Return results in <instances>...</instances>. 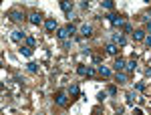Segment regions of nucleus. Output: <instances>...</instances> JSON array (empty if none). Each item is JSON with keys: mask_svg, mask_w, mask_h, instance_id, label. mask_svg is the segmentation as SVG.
Instances as JSON below:
<instances>
[{"mask_svg": "<svg viewBox=\"0 0 151 115\" xmlns=\"http://www.w3.org/2000/svg\"><path fill=\"white\" fill-rule=\"evenodd\" d=\"M133 38H135L137 43H139V41H145V33H143V30H135V33H133Z\"/></svg>", "mask_w": 151, "mask_h": 115, "instance_id": "16", "label": "nucleus"}, {"mask_svg": "<svg viewBox=\"0 0 151 115\" xmlns=\"http://www.w3.org/2000/svg\"><path fill=\"white\" fill-rule=\"evenodd\" d=\"M107 18L111 20V24H113V26H125V20H123V18H121L119 14H113V12H111V14H109Z\"/></svg>", "mask_w": 151, "mask_h": 115, "instance_id": "2", "label": "nucleus"}, {"mask_svg": "<svg viewBox=\"0 0 151 115\" xmlns=\"http://www.w3.org/2000/svg\"><path fill=\"white\" fill-rule=\"evenodd\" d=\"M101 6L107 8V10H113V6H115V4H113V0H103V2H101Z\"/></svg>", "mask_w": 151, "mask_h": 115, "instance_id": "20", "label": "nucleus"}, {"mask_svg": "<svg viewBox=\"0 0 151 115\" xmlns=\"http://www.w3.org/2000/svg\"><path fill=\"white\" fill-rule=\"evenodd\" d=\"M67 28H69V35H70V36L77 33V26H75V24H67Z\"/></svg>", "mask_w": 151, "mask_h": 115, "instance_id": "24", "label": "nucleus"}, {"mask_svg": "<svg viewBox=\"0 0 151 115\" xmlns=\"http://www.w3.org/2000/svg\"><path fill=\"white\" fill-rule=\"evenodd\" d=\"M135 89H137V91H143V89H145V85H143V83H137V85H135Z\"/></svg>", "mask_w": 151, "mask_h": 115, "instance_id": "27", "label": "nucleus"}, {"mask_svg": "<svg viewBox=\"0 0 151 115\" xmlns=\"http://www.w3.org/2000/svg\"><path fill=\"white\" fill-rule=\"evenodd\" d=\"M123 28H125V33H133V26H131V24H125Z\"/></svg>", "mask_w": 151, "mask_h": 115, "instance_id": "26", "label": "nucleus"}, {"mask_svg": "<svg viewBox=\"0 0 151 115\" xmlns=\"http://www.w3.org/2000/svg\"><path fill=\"white\" fill-rule=\"evenodd\" d=\"M79 85H75V83H73V85H70L69 87V95H75V97H77V95H79Z\"/></svg>", "mask_w": 151, "mask_h": 115, "instance_id": "19", "label": "nucleus"}, {"mask_svg": "<svg viewBox=\"0 0 151 115\" xmlns=\"http://www.w3.org/2000/svg\"><path fill=\"white\" fill-rule=\"evenodd\" d=\"M40 22H42V16H40V12H30V24H35V26H36V24H40Z\"/></svg>", "mask_w": 151, "mask_h": 115, "instance_id": "7", "label": "nucleus"}, {"mask_svg": "<svg viewBox=\"0 0 151 115\" xmlns=\"http://www.w3.org/2000/svg\"><path fill=\"white\" fill-rule=\"evenodd\" d=\"M8 18L14 20V22H20L24 16H22V12H20V10H10V12H8Z\"/></svg>", "mask_w": 151, "mask_h": 115, "instance_id": "3", "label": "nucleus"}, {"mask_svg": "<svg viewBox=\"0 0 151 115\" xmlns=\"http://www.w3.org/2000/svg\"><path fill=\"white\" fill-rule=\"evenodd\" d=\"M149 16H151V10H149Z\"/></svg>", "mask_w": 151, "mask_h": 115, "instance_id": "31", "label": "nucleus"}, {"mask_svg": "<svg viewBox=\"0 0 151 115\" xmlns=\"http://www.w3.org/2000/svg\"><path fill=\"white\" fill-rule=\"evenodd\" d=\"M10 36H12V41H16V43H22V41H26V36H28V35H24L22 30H14Z\"/></svg>", "mask_w": 151, "mask_h": 115, "instance_id": "4", "label": "nucleus"}, {"mask_svg": "<svg viewBox=\"0 0 151 115\" xmlns=\"http://www.w3.org/2000/svg\"><path fill=\"white\" fill-rule=\"evenodd\" d=\"M99 75H101L103 79H107V77H111V69H109V67H99Z\"/></svg>", "mask_w": 151, "mask_h": 115, "instance_id": "13", "label": "nucleus"}, {"mask_svg": "<svg viewBox=\"0 0 151 115\" xmlns=\"http://www.w3.org/2000/svg\"><path fill=\"white\" fill-rule=\"evenodd\" d=\"M115 81H117V83H127V75H125V73H117Z\"/></svg>", "mask_w": 151, "mask_h": 115, "instance_id": "18", "label": "nucleus"}, {"mask_svg": "<svg viewBox=\"0 0 151 115\" xmlns=\"http://www.w3.org/2000/svg\"><path fill=\"white\" fill-rule=\"evenodd\" d=\"M81 35L83 36H91L93 35V26H91V24H83L81 26Z\"/></svg>", "mask_w": 151, "mask_h": 115, "instance_id": "9", "label": "nucleus"}, {"mask_svg": "<svg viewBox=\"0 0 151 115\" xmlns=\"http://www.w3.org/2000/svg\"><path fill=\"white\" fill-rule=\"evenodd\" d=\"M145 45L151 48V35H149V36H145Z\"/></svg>", "mask_w": 151, "mask_h": 115, "instance_id": "29", "label": "nucleus"}, {"mask_svg": "<svg viewBox=\"0 0 151 115\" xmlns=\"http://www.w3.org/2000/svg\"><path fill=\"white\" fill-rule=\"evenodd\" d=\"M55 101H57V105H60V107H65V105L69 103V95L65 91H58L57 97H55Z\"/></svg>", "mask_w": 151, "mask_h": 115, "instance_id": "1", "label": "nucleus"}, {"mask_svg": "<svg viewBox=\"0 0 151 115\" xmlns=\"http://www.w3.org/2000/svg\"><path fill=\"white\" fill-rule=\"evenodd\" d=\"M145 28H147V33H151V20H147V22H145Z\"/></svg>", "mask_w": 151, "mask_h": 115, "instance_id": "30", "label": "nucleus"}, {"mask_svg": "<svg viewBox=\"0 0 151 115\" xmlns=\"http://www.w3.org/2000/svg\"><path fill=\"white\" fill-rule=\"evenodd\" d=\"M26 45L35 48V45H36V38H35V36H26Z\"/></svg>", "mask_w": 151, "mask_h": 115, "instance_id": "21", "label": "nucleus"}, {"mask_svg": "<svg viewBox=\"0 0 151 115\" xmlns=\"http://www.w3.org/2000/svg\"><path fill=\"white\" fill-rule=\"evenodd\" d=\"M26 67H28V71H30V73H36V71H38V65H36V63H28Z\"/></svg>", "mask_w": 151, "mask_h": 115, "instance_id": "22", "label": "nucleus"}, {"mask_svg": "<svg viewBox=\"0 0 151 115\" xmlns=\"http://www.w3.org/2000/svg\"><path fill=\"white\" fill-rule=\"evenodd\" d=\"M113 41H115L117 45H121V46H125V45H127V38L121 35V33H119V35H113Z\"/></svg>", "mask_w": 151, "mask_h": 115, "instance_id": "11", "label": "nucleus"}, {"mask_svg": "<svg viewBox=\"0 0 151 115\" xmlns=\"http://www.w3.org/2000/svg\"><path fill=\"white\" fill-rule=\"evenodd\" d=\"M60 8H63V12H65V14H67V16L70 18V12H73V4H70V2H67V0H63V2H60Z\"/></svg>", "mask_w": 151, "mask_h": 115, "instance_id": "6", "label": "nucleus"}, {"mask_svg": "<svg viewBox=\"0 0 151 115\" xmlns=\"http://www.w3.org/2000/svg\"><path fill=\"white\" fill-rule=\"evenodd\" d=\"M105 51H107V55H117V45L109 43V45H105Z\"/></svg>", "mask_w": 151, "mask_h": 115, "instance_id": "12", "label": "nucleus"}, {"mask_svg": "<svg viewBox=\"0 0 151 115\" xmlns=\"http://www.w3.org/2000/svg\"><path fill=\"white\" fill-rule=\"evenodd\" d=\"M45 26H47V30L50 33V30H55L58 26V22H57V18H47V22H45Z\"/></svg>", "mask_w": 151, "mask_h": 115, "instance_id": "8", "label": "nucleus"}, {"mask_svg": "<svg viewBox=\"0 0 151 115\" xmlns=\"http://www.w3.org/2000/svg\"><path fill=\"white\" fill-rule=\"evenodd\" d=\"M137 99H139V97H137V93H133V91L127 93V103H129V105H133L135 101H137Z\"/></svg>", "mask_w": 151, "mask_h": 115, "instance_id": "15", "label": "nucleus"}, {"mask_svg": "<svg viewBox=\"0 0 151 115\" xmlns=\"http://www.w3.org/2000/svg\"><path fill=\"white\" fill-rule=\"evenodd\" d=\"M58 38H60V41H67V38H69V28H67V26H63V28H58Z\"/></svg>", "mask_w": 151, "mask_h": 115, "instance_id": "10", "label": "nucleus"}, {"mask_svg": "<svg viewBox=\"0 0 151 115\" xmlns=\"http://www.w3.org/2000/svg\"><path fill=\"white\" fill-rule=\"evenodd\" d=\"M113 67H115L117 73H121L123 69H127V63H125V59H115V65Z\"/></svg>", "mask_w": 151, "mask_h": 115, "instance_id": "5", "label": "nucleus"}, {"mask_svg": "<svg viewBox=\"0 0 151 115\" xmlns=\"http://www.w3.org/2000/svg\"><path fill=\"white\" fill-rule=\"evenodd\" d=\"M133 115H143V111H141L139 107H135V109H133Z\"/></svg>", "mask_w": 151, "mask_h": 115, "instance_id": "28", "label": "nucleus"}, {"mask_svg": "<svg viewBox=\"0 0 151 115\" xmlns=\"http://www.w3.org/2000/svg\"><path fill=\"white\" fill-rule=\"evenodd\" d=\"M107 93H109V95H115V93H117V87H115V85H111V87H109V91H107Z\"/></svg>", "mask_w": 151, "mask_h": 115, "instance_id": "25", "label": "nucleus"}, {"mask_svg": "<svg viewBox=\"0 0 151 115\" xmlns=\"http://www.w3.org/2000/svg\"><path fill=\"white\" fill-rule=\"evenodd\" d=\"M32 51H35V48H32V46H20V53H22L24 57H32Z\"/></svg>", "mask_w": 151, "mask_h": 115, "instance_id": "14", "label": "nucleus"}, {"mask_svg": "<svg viewBox=\"0 0 151 115\" xmlns=\"http://www.w3.org/2000/svg\"><path fill=\"white\" fill-rule=\"evenodd\" d=\"M77 73H79L81 77H85V75H89V67H85V65H79V67H77Z\"/></svg>", "mask_w": 151, "mask_h": 115, "instance_id": "17", "label": "nucleus"}, {"mask_svg": "<svg viewBox=\"0 0 151 115\" xmlns=\"http://www.w3.org/2000/svg\"><path fill=\"white\" fill-rule=\"evenodd\" d=\"M135 67H137V63H135V59H133V61H129V63H127V71H135Z\"/></svg>", "mask_w": 151, "mask_h": 115, "instance_id": "23", "label": "nucleus"}]
</instances>
